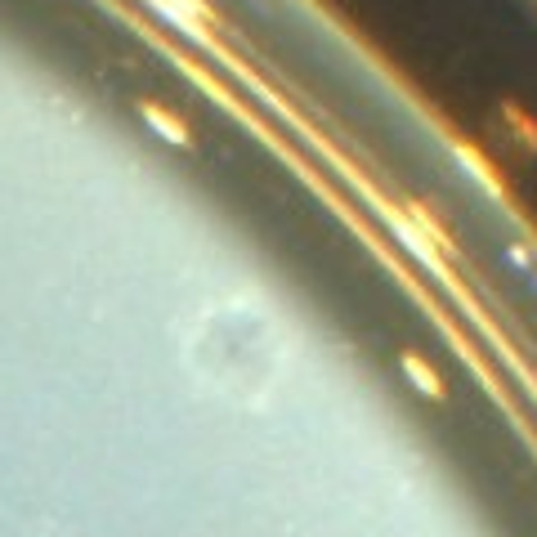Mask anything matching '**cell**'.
Returning a JSON list of instances; mask_svg holds the SVG:
<instances>
[{
	"label": "cell",
	"mask_w": 537,
	"mask_h": 537,
	"mask_svg": "<svg viewBox=\"0 0 537 537\" xmlns=\"http://www.w3.org/2000/svg\"><path fill=\"white\" fill-rule=\"evenodd\" d=\"M139 113H143V117H148V122H152L161 134H170V143H188V131H184V126H179V122L166 113V108H157V104H143Z\"/></svg>",
	"instance_id": "cell-2"
},
{
	"label": "cell",
	"mask_w": 537,
	"mask_h": 537,
	"mask_svg": "<svg viewBox=\"0 0 537 537\" xmlns=\"http://www.w3.org/2000/svg\"><path fill=\"white\" fill-rule=\"evenodd\" d=\"M399 363H403V372H407V377H412V381H416V386L430 395V399H443V386H439V377H434V372H430V368H425L416 354H403Z\"/></svg>",
	"instance_id": "cell-1"
}]
</instances>
